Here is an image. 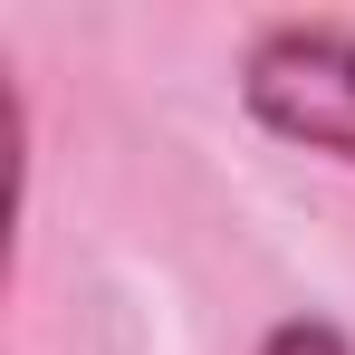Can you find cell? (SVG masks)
I'll return each mask as SVG.
<instances>
[{
	"label": "cell",
	"mask_w": 355,
	"mask_h": 355,
	"mask_svg": "<svg viewBox=\"0 0 355 355\" xmlns=\"http://www.w3.org/2000/svg\"><path fill=\"white\" fill-rule=\"evenodd\" d=\"M231 96L269 144L355 173V19H259L240 39Z\"/></svg>",
	"instance_id": "6da1fadb"
},
{
	"label": "cell",
	"mask_w": 355,
	"mask_h": 355,
	"mask_svg": "<svg viewBox=\"0 0 355 355\" xmlns=\"http://www.w3.org/2000/svg\"><path fill=\"white\" fill-rule=\"evenodd\" d=\"M250 355H355V336L336 327V317H279Z\"/></svg>",
	"instance_id": "7a4b0ae2"
}]
</instances>
